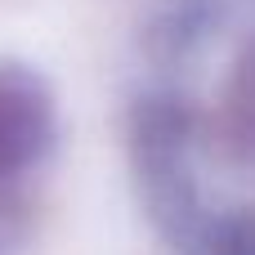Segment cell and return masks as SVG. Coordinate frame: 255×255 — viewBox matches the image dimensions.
Returning <instances> with one entry per match:
<instances>
[{
    "instance_id": "obj_1",
    "label": "cell",
    "mask_w": 255,
    "mask_h": 255,
    "mask_svg": "<svg viewBox=\"0 0 255 255\" xmlns=\"http://www.w3.org/2000/svg\"><path fill=\"white\" fill-rule=\"evenodd\" d=\"M49 139V103L27 72H0V175L22 170Z\"/></svg>"
},
{
    "instance_id": "obj_2",
    "label": "cell",
    "mask_w": 255,
    "mask_h": 255,
    "mask_svg": "<svg viewBox=\"0 0 255 255\" xmlns=\"http://www.w3.org/2000/svg\"><path fill=\"white\" fill-rule=\"evenodd\" d=\"M233 121L242 130V139L255 148V45L247 54V63L238 67V81H233Z\"/></svg>"
}]
</instances>
